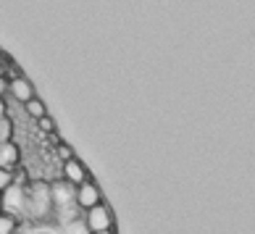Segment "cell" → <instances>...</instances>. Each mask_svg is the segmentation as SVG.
<instances>
[{
  "instance_id": "1",
  "label": "cell",
  "mask_w": 255,
  "mask_h": 234,
  "mask_svg": "<svg viewBox=\"0 0 255 234\" xmlns=\"http://www.w3.org/2000/svg\"><path fill=\"white\" fill-rule=\"evenodd\" d=\"M82 221L90 234H116V216H113V208L106 200L84 211Z\"/></svg>"
},
{
  "instance_id": "2",
  "label": "cell",
  "mask_w": 255,
  "mask_h": 234,
  "mask_svg": "<svg viewBox=\"0 0 255 234\" xmlns=\"http://www.w3.org/2000/svg\"><path fill=\"white\" fill-rule=\"evenodd\" d=\"M53 211L50 203V187L45 182H32V187H26V211L32 213V219H45Z\"/></svg>"
},
{
  "instance_id": "3",
  "label": "cell",
  "mask_w": 255,
  "mask_h": 234,
  "mask_svg": "<svg viewBox=\"0 0 255 234\" xmlns=\"http://www.w3.org/2000/svg\"><path fill=\"white\" fill-rule=\"evenodd\" d=\"M50 187V203L53 211H58V216L69 219V213H79L77 205H74V187L69 182H53Z\"/></svg>"
},
{
  "instance_id": "4",
  "label": "cell",
  "mask_w": 255,
  "mask_h": 234,
  "mask_svg": "<svg viewBox=\"0 0 255 234\" xmlns=\"http://www.w3.org/2000/svg\"><path fill=\"white\" fill-rule=\"evenodd\" d=\"M0 200H3V213L5 216H24L26 211V187L24 184H11L0 192Z\"/></svg>"
},
{
  "instance_id": "5",
  "label": "cell",
  "mask_w": 255,
  "mask_h": 234,
  "mask_svg": "<svg viewBox=\"0 0 255 234\" xmlns=\"http://www.w3.org/2000/svg\"><path fill=\"white\" fill-rule=\"evenodd\" d=\"M103 203V192L95 182H84V184H77L74 187V205H77V211H87L92 205Z\"/></svg>"
},
{
  "instance_id": "6",
  "label": "cell",
  "mask_w": 255,
  "mask_h": 234,
  "mask_svg": "<svg viewBox=\"0 0 255 234\" xmlns=\"http://www.w3.org/2000/svg\"><path fill=\"white\" fill-rule=\"evenodd\" d=\"M61 174H63V182H69L71 187L84 184V182H90V179H92L90 171H87V166H84L77 155H74L71 161H63V166H61Z\"/></svg>"
},
{
  "instance_id": "7",
  "label": "cell",
  "mask_w": 255,
  "mask_h": 234,
  "mask_svg": "<svg viewBox=\"0 0 255 234\" xmlns=\"http://www.w3.org/2000/svg\"><path fill=\"white\" fill-rule=\"evenodd\" d=\"M5 90L11 92V98H16V103H24L26 100H32L34 98V84L26 79V77H21V74H16V77H11L5 82Z\"/></svg>"
},
{
  "instance_id": "8",
  "label": "cell",
  "mask_w": 255,
  "mask_h": 234,
  "mask_svg": "<svg viewBox=\"0 0 255 234\" xmlns=\"http://www.w3.org/2000/svg\"><path fill=\"white\" fill-rule=\"evenodd\" d=\"M0 166H5V168L18 166V147H16V142H0Z\"/></svg>"
},
{
  "instance_id": "9",
  "label": "cell",
  "mask_w": 255,
  "mask_h": 234,
  "mask_svg": "<svg viewBox=\"0 0 255 234\" xmlns=\"http://www.w3.org/2000/svg\"><path fill=\"white\" fill-rule=\"evenodd\" d=\"M24 111H26V116H29V118H42V116H48V108H45V103L40 100V98H32V100H26L24 103Z\"/></svg>"
},
{
  "instance_id": "10",
  "label": "cell",
  "mask_w": 255,
  "mask_h": 234,
  "mask_svg": "<svg viewBox=\"0 0 255 234\" xmlns=\"http://www.w3.org/2000/svg\"><path fill=\"white\" fill-rule=\"evenodd\" d=\"M16 221H18V219H13V216H5V213H0V234H13V229H16Z\"/></svg>"
},
{
  "instance_id": "11",
  "label": "cell",
  "mask_w": 255,
  "mask_h": 234,
  "mask_svg": "<svg viewBox=\"0 0 255 234\" xmlns=\"http://www.w3.org/2000/svg\"><path fill=\"white\" fill-rule=\"evenodd\" d=\"M66 234H90V232H87V227H84L82 219H74V221L66 224Z\"/></svg>"
},
{
  "instance_id": "12",
  "label": "cell",
  "mask_w": 255,
  "mask_h": 234,
  "mask_svg": "<svg viewBox=\"0 0 255 234\" xmlns=\"http://www.w3.org/2000/svg\"><path fill=\"white\" fill-rule=\"evenodd\" d=\"M11 184H13V168L0 166V192H3L5 187H11Z\"/></svg>"
},
{
  "instance_id": "13",
  "label": "cell",
  "mask_w": 255,
  "mask_h": 234,
  "mask_svg": "<svg viewBox=\"0 0 255 234\" xmlns=\"http://www.w3.org/2000/svg\"><path fill=\"white\" fill-rule=\"evenodd\" d=\"M37 126H40L45 134H53V132H55V124H53V118H50V116H42V118H37Z\"/></svg>"
},
{
  "instance_id": "14",
  "label": "cell",
  "mask_w": 255,
  "mask_h": 234,
  "mask_svg": "<svg viewBox=\"0 0 255 234\" xmlns=\"http://www.w3.org/2000/svg\"><path fill=\"white\" fill-rule=\"evenodd\" d=\"M11 124H8V118H0V142H11Z\"/></svg>"
},
{
  "instance_id": "15",
  "label": "cell",
  "mask_w": 255,
  "mask_h": 234,
  "mask_svg": "<svg viewBox=\"0 0 255 234\" xmlns=\"http://www.w3.org/2000/svg\"><path fill=\"white\" fill-rule=\"evenodd\" d=\"M58 155H61V161H71V158H74V150H71L69 145L58 142Z\"/></svg>"
},
{
  "instance_id": "16",
  "label": "cell",
  "mask_w": 255,
  "mask_h": 234,
  "mask_svg": "<svg viewBox=\"0 0 255 234\" xmlns=\"http://www.w3.org/2000/svg\"><path fill=\"white\" fill-rule=\"evenodd\" d=\"M5 90V79H3V74H0V92Z\"/></svg>"
},
{
  "instance_id": "17",
  "label": "cell",
  "mask_w": 255,
  "mask_h": 234,
  "mask_svg": "<svg viewBox=\"0 0 255 234\" xmlns=\"http://www.w3.org/2000/svg\"><path fill=\"white\" fill-rule=\"evenodd\" d=\"M3 114H5V106H3V100H0V118H3Z\"/></svg>"
},
{
  "instance_id": "18",
  "label": "cell",
  "mask_w": 255,
  "mask_h": 234,
  "mask_svg": "<svg viewBox=\"0 0 255 234\" xmlns=\"http://www.w3.org/2000/svg\"><path fill=\"white\" fill-rule=\"evenodd\" d=\"M0 213H3V200H0Z\"/></svg>"
}]
</instances>
